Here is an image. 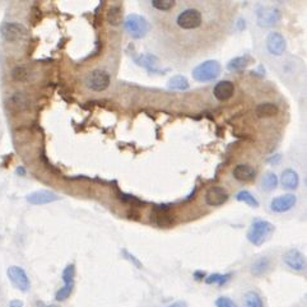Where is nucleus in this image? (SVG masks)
<instances>
[{
	"instance_id": "1",
	"label": "nucleus",
	"mask_w": 307,
	"mask_h": 307,
	"mask_svg": "<svg viewBox=\"0 0 307 307\" xmlns=\"http://www.w3.org/2000/svg\"><path fill=\"white\" fill-rule=\"evenodd\" d=\"M274 232V226L264 219H256L251 224L250 231L248 232V240L253 245L260 246L272 236Z\"/></svg>"
},
{
	"instance_id": "2",
	"label": "nucleus",
	"mask_w": 307,
	"mask_h": 307,
	"mask_svg": "<svg viewBox=\"0 0 307 307\" xmlns=\"http://www.w3.org/2000/svg\"><path fill=\"white\" fill-rule=\"evenodd\" d=\"M220 74V64L217 60H207L193 70V78L198 82H211Z\"/></svg>"
},
{
	"instance_id": "3",
	"label": "nucleus",
	"mask_w": 307,
	"mask_h": 307,
	"mask_svg": "<svg viewBox=\"0 0 307 307\" xmlns=\"http://www.w3.org/2000/svg\"><path fill=\"white\" fill-rule=\"evenodd\" d=\"M125 30L133 38H143L149 31V23L139 14H129L125 19Z\"/></svg>"
},
{
	"instance_id": "4",
	"label": "nucleus",
	"mask_w": 307,
	"mask_h": 307,
	"mask_svg": "<svg viewBox=\"0 0 307 307\" xmlns=\"http://www.w3.org/2000/svg\"><path fill=\"white\" fill-rule=\"evenodd\" d=\"M7 275L9 278V280L12 282V284L14 285L17 290H19L21 292H27L31 287L30 278H28L27 273L23 268L13 265L9 267L7 270Z\"/></svg>"
},
{
	"instance_id": "5",
	"label": "nucleus",
	"mask_w": 307,
	"mask_h": 307,
	"mask_svg": "<svg viewBox=\"0 0 307 307\" xmlns=\"http://www.w3.org/2000/svg\"><path fill=\"white\" fill-rule=\"evenodd\" d=\"M26 33H27V30L21 23L5 22L0 27V35L7 43H17L25 37Z\"/></svg>"
},
{
	"instance_id": "6",
	"label": "nucleus",
	"mask_w": 307,
	"mask_h": 307,
	"mask_svg": "<svg viewBox=\"0 0 307 307\" xmlns=\"http://www.w3.org/2000/svg\"><path fill=\"white\" fill-rule=\"evenodd\" d=\"M177 25L182 30H195L201 25V13L196 9H186L177 17Z\"/></svg>"
},
{
	"instance_id": "7",
	"label": "nucleus",
	"mask_w": 307,
	"mask_h": 307,
	"mask_svg": "<svg viewBox=\"0 0 307 307\" xmlns=\"http://www.w3.org/2000/svg\"><path fill=\"white\" fill-rule=\"evenodd\" d=\"M30 107V98L23 92H14L7 99V109L13 114H19Z\"/></svg>"
},
{
	"instance_id": "8",
	"label": "nucleus",
	"mask_w": 307,
	"mask_h": 307,
	"mask_svg": "<svg viewBox=\"0 0 307 307\" xmlns=\"http://www.w3.org/2000/svg\"><path fill=\"white\" fill-rule=\"evenodd\" d=\"M282 13L279 9L273 7H263L258 10V23L261 27H270L277 25L280 21Z\"/></svg>"
},
{
	"instance_id": "9",
	"label": "nucleus",
	"mask_w": 307,
	"mask_h": 307,
	"mask_svg": "<svg viewBox=\"0 0 307 307\" xmlns=\"http://www.w3.org/2000/svg\"><path fill=\"white\" fill-rule=\"evenodd\" d=\"M87 86L96 92H102L109 88L110 86V75L105 70L97 69L89 74L87 79Z\"/></svg>"
},
{
	"instance_id": "10",
	"label": "nucleus",
	"mask_w": 307,
	"mask_h": 307,
	"mask_svg": "<svg viewBox=\"0 0 307 307\" xmlns=\"http://www.w3.org/2000/svg\"><path fill=\"white\" fill-rule=\"evenodd\" d=\"M283 261L296 272H303L306 269V259L303 254L297 249H291L283 255Z\"/></svg>"
},
{
	"instance_id": "11",
	"label": "nucleus",
	"mask_w": 307,
	"mask_h": 307,
	"mask_svg": "<svg viewBox=\"0 0 307 307\" xmlns=\"http://www.w3.org/2000/svg\"><path fill=\"white\" fill-rule=\"evenodd\" d=\"M27 201L32 206H44V204L52 203V201L59 200L60 196L51 190H37L28 194Z\"/></svg>"
},
{
	"instance_id": "12",
	"label": "nucleus",
	"mask_w": 307,
	"mask_h": 307,
	"mask_svg": "<svg viewBox=\"0 0 307 307\" xmlns=\"http://www.w3.org/2000/svg\"><path fill=\"white\" fill-rule=\"evenodd\" d=\"M297 198L293 194H284V195L277 196L272 200L270 203V208L273 212H277V213H284L288 212L290 209H292L295 207Z\"/></svg>"
},
{
	"instance_id": "13",
	"label": "nucleus",
	"mask_w": 307,
	"mask_h": 307,
	"mask_svg": "<svg viewBox=\"0 0 307 307\" xmlns=\"http://www.w3.org/2000/svg\"><path fill=\"white\" fill-rule=\"evenodd\" d=\"M267 47L268 51L273 55H282L285 50V40L279 32L269 33L267 38Z\"/></svg>"
},
{
	"instance_id": "14",
	"label": "nucleus",
	"mask_w": 307,
	"mask_h": 307,
	"mask_svg": "<svg viewBox=\"0 0 307 307\" xmlns=\"http://www.w3.org/2000/svg\"><path fill=\"white\" fill-rule=\"evenodd\" d=\"M228 199L227 191L219 186H214L211 188L206 194V201L208 206L211 207H218L224 204Z\"/></svg>"
},
{
	"instance_id": "15",
	"label": "nucleus",
	"mask_w": 307,
	"mask_h": 307,
	"mask_svg": "<svg viewBox=\"0 0 307 307\" xmlns=\"http://www.w3.org/2000/svg\"><path fill=\"white\" fill-rule=\"evenodd\" d=\"M233 93H235V86L230 80H222V82L217 83L213 89L214 97L219 101H226V99L231 98Z\"/></svg>"
},
{
	"instance_id": "16",
	"label": "nucleus",
	"mask_w": 307,
	"mask_h": 307,
	"mask_svg": "<svg viewBox=\"0 0 307 307\" xmlns=\"http://www.w3.org/2000/svg\"><path fill=\"white\" fill-rule=\"evenodd\" d=\"M256 176V171L249 165H237L233 169V177L242 182H248V181L254 180Z\"/></svg>"
},
{
	"instance_id": "17",
	"label": "nucleus",
	"mask_w": 307,
	"mask_h": 307,
	"mask_svg": "<svg viewBox=\"0 0 307 307\" xmlns=\"http://www.w3.org/2000/svg\"><path fill=\"white\" fill-rule=\"evenodd\" d=\"M280 182H282L283 188L290 189V190H293L298 186L300 183V177H298L297 172L292 169H287L282 172V176H280Z\"/></svg>"
},
{
	"instance_id": "18",
	"label": "nucleus",
	"mask_w": 307,
	"mask_h": 307,
	"mask_svg": "<svg viewBox=\"0 0 307 307\" xmlns=\"http://www.w3.org/2000/svg\"><path fill=\"white\" fill-rule=\"evenodd\" d=\"M153 219L159 227H170L175 222V217L169 212V209H154Z\"/></svg>"
},
{
	"instance_id": "19",
	"label": "nucleus",
	"mask_w": 307,
	"mask_h": 307,
	"mask_svg": "<svg viewBox=\"0 0 307 307\" xmlns=\"http://www.w3.org/2000/svg\"><path fill=\"white\" fill-rule=\"evenodd\" d=\"M269 267H270L269 259L263 256V258H260V259H258V260L254 261L253 265H251V269H250L251 274L255 275V277H261V275L265 274V273L268 272Z\"/></svg>"
},
{
	"instance_id": "20",
	"label": "nucleus",
	"mask_w": 307,
	"mask_h": 307,
	"mask_svg": "<svg viewBox=\"0 0 307 307\" xmlns=\"http://www.w3.org/2000/svg\"><path fill=\"white\" fill-rule=\"evenodd\" d=\"M243 306L245 307H264L261 296L255 291H249L243 296Z\"/></svg>"
},
{
	"instance_id": "21",
	"label": "nucleus",
	"mask_w": 307,
	"mask_h": 307,
	"mask_svg": "<svg viewBox=\"0 0 307 307\" xmlns=\"http://www.w3.org/2000/svg\"><path fill=\"white\" fill-rule=\"evenodd\" d=\"M251 62H253V60H251V57L249 56V55H245V56H237L228 63L227 68L228 70H231V72H237V70L245 69Z\"/></svg>"
},
{
	"instance_id": "22",
	"label": "nucleus",
	"mask_w": 307,
	"mask_h": 307,
	"mask_svg": "<svg viewBox=\"0 0 307 307\" xmlns=\"http://www.w3.org/2000/svg\"><path fill=\"white\" fill-rule=\"evenodd\" d=\"M255 112L259 117H272L278 114V106L274 104H270V102H267V104L259 105L256 107Z\"/></svg>"
},
{
	"instance_id": "23",
	"label": "nucleus",
	"mask_w": 307,
	"mask_h": 307,
	"mask_svg": "<svg viewBox=\"0 0 307 307\" xmlns=\"http://www.w3.org/2000/svg\"><path fill=\"white\" fill-rule=\"evenodd\" d=\"M231 278H232V274H231V273H227V274H219V273H216V274H212L209 275V277H207L206 279H204V282H206L207 284H217L219 285V287H223V285H226L228 282H230Z\"/></svg>"
},
{
	"instance_id": "24",
	"label": "nucleus",
	"mask_w": 307,
	"mask_h": 307,
	"mask_svg": "<svg viewBox=\"0 0 307 307\" xmlns=\"http://www.w3.org/2000/svg\"><path fill=\"white\" fill-rule=\"evenodd\" d=\"M122 21V10L119 5H112L107 12V22L111 26H119Z\"/></svg>"
},
{
	"instance_id": "25",
	"label": "nucleus",
	"mask_w": 307,
	"mask_h": 307,
	"mask_svg": "<svg viewBox=\"0 0 307 307\" xmlns=\"http://www.w3.org/2000/svg\"><path fill=\"white\" fill-rule=\"evenodd\" d=\"M190 87L188 79L183 75H175L169 80V88L176 89V91H185Z\"/></svg>"
},
{
	"instance_id": "26",
	"label": "nucleus",
	"mask_w": 307,
	"mask_h": 307,
	"mask_svg": "<svg viewBox=\"0 0 307 307\" xmlns=\"http://www.w3.org/2000/svg\"><path fill=\"white\" fill-rule=\"evenodd\" d=\"M10 75H12L13 80H15V82L18 83L27 82V80L30 79V70L26 67L21 65V67H15L14 69L12 70V73H10Z\"/></svg>"
},
{
	"instance_id": "27",
	"label": "nucleus",
	"mask_w": 307,
	"mask_h": 307,
	"mask_svg": "<svg viewBox=\"0 0 307 307\" xmlns=\"http://www.w3.org/2000/svg\"><path fill=\"white\" fill-rule=\"evenodd\" d=\"M278 186V177L274 172H267L264 175L263 180H261V188L265 191L274 190Z\"/></svg>"
},
{
	"instance_id": "28",
	"label": "nucleus",
	"mask_w": 307,
	"mask_h": 307,
	"mask_svg": "<svg viewBox=\"0 0 307 307\" xmlns=\"http://www.w3.org/2000/svg\"><path fill=\"white\" fill-rule=\"evenodd\" d=\"M135 62L140 67L147 68L148 70H153L154 65L158 62V59L156 56H153V55H141V56L135 57Z\"/></svg>"
},
{
	"instance_id": "29",
	"label": "nucleus",
	"mask_w": 307,
	"mask_h": 307,
	"mask_svg": "<svg viewBox=\"0 0 307 307\" xmlns=\"http://www.w3.org/2000/svg\"><path fill=\"white\" fill-rule=\"evenodd\" d=\"M73 288H74V283H67L63 285L60 290H57V292L55 293V300L56 301H65L70 297V295L73 293Z\"/></svg>"
},
{
	"instance_id": "30",
	"label": "nucleus",
	"mask_w": 307,
	"mask_h": 307,
	"mask_svg": "<svg viewBox=\"0 0 307 307\" xmlns=\"http://www.w3.org/2000/svg\"><path fill=\"white\" fill-rule=\"evenodd\" d=\"M236 199H237L238 201H243V203L249 204L250 207H254V208L259 207V201L256 200V199L253 196V194L249 193L248 190L240 191V193L236 195Z\"/></svg>"
},
{
	"instance_id": "31",
	"label": "nucleus",
	"mask_w": 307,
	"mask_h": 307,
	"mask_svg": "<svg viewBox=\"0 0 307 307\" xmlns=\"http://www.w3.org/2000/svg\"><path fill=\"white\" fill-rule=\"evenodd\" d=\"M74 277H75V267L73 264L67 265V268L63 270V274H62L64 284H67V283H74Z\"/></svg>"
},
{
	"instance_id": "32",
	"label": "nucleus",
	"mask_w": 307,
	"mask_h": 307,
	"mask_svg": "<svg viewBox=\"0 0 307 307\" xmlns=\"http://www.w3.org/2000/svg\"><path fill=\"white\" fill-rule=\"evenodd\" d=\"M152 5L158 10H170L175 7V2L174 0H153Z\"/></svg>"
},
{
	"instance_id": "33",
	"label": "nucleus",
	"mask_w": 307,
	"mask_h": 307,
	"mask_svg": "<svg viewBox=\"0 0 307 307\" xmlns=\"http://www.w3.org/2000/svg\"><path fill=\"white\" fill-rule=\"evenodd\" d=\"M216 307H238L237 303L232 300V298L227 297V296H220L214 302Z\"/></svg>"
},
{
	"instance_id": "34",
	"label": "nucleus",
	"mask_w": 307,
	"mask_h": 307,
	"mask_svg": "<svg viewBox=\"0 0 307 307\" xmlns=\"http://www.w3.org/2000/svg\"><path fill=\"white\" fill-rule=\"evenodd\" d=\"M122 254H124L125 259H128V260H129V261H132V263H133L134 265H135V267L138 268V269H141V263H140V261H139L138 259L135 258V256L132 255V254H130L129 251H127V250H122Z\"/></svg>"
},
{
	"instance_id": "35",
	"label": "nucleus",
	"mask_w": 307,
	"mask_h": 307,
	"mask_svg": "<svg viewBox=\"0 0 307 307\" xmlns=\"http://www.w3.org/2000/svg\"><path fill=\"white\" fill-rule=\"evenodd\" d=\"M194 279L198 280V282H201V280H204L207 278L206 272H203V270H196V272H194L193 274Z\"/></svg>"
},
{
	"instance_id": "36",
	"label": "nucleus",
	"mask_w": 307,
	"mask_h": 307,
	"mask_svg": "<svg viewBox=\"0 0 307 307\" xmlns=\"http://www.w3.org/2000/svg\"><path fill=\"white\" fill-rule=\"evenodd\" d=\"M8 307H25V305H23V302L21 300H12Z\"/></svg>"
},
{
	"instance_id": "37",
	"label": "nucleus",
	"mask_w": 307,
	"mask_h": 307,
	"mask_svg": "<svg viewBox=\"0 0 307 307\" xmlns=\"http://www.w3.org/2000/svg\"><path fill=\"white\" fill-rule=\"evenodd\" d=\"M169 307H186V302H183V301H178V302L172 303V305Z\"/></svg>"
},
{
	"instance_id": "38",
	"label": "nucleus",
	"mask_w": 307,
	"mask_h": 307,
	"mask_svg": "<svg viewBox=\"0 0 307 307\" xmlns=\"http://www.w3.org/2000/svg\"><path fill=\"white\" fill-rule=\"evenodd\" d=\"M17 174L21 175V176H25L26 175V170L23 169V167H18V169H17Z\"/></svg>"
},
{
	"instance_id": "39",
	"label": "nucleus",
	"mask_w": 307,
	"mask_h": 307,
	"mask_svg": "<svg viewBox=\"0 0 307 307\" xmlns=\"http://www.w3.org/2000/svg\"><path fill=\"white\" fill-rule=\"evenodd\" d=\"M46 307H57V306H55V305H50V306H46Z\"/></svg>"
}]
</instances>
